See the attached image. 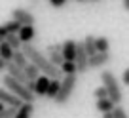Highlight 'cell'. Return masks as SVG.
Here are the masks:
<instances>
[{
  "label": "cell",
  "mask_w": 129,
  "mask_h": 118,
  "mask_svg": "<svg viewBox=\"0 0 129 118\" xmlns=\"http://www.w3.org/2000/svg\"><path fill=\"white\" fill-rule=\"evenodd\" d=\"M21 52H23V55L27 57L28 63H32V65L36 67L40 73H44L48 78H51V80H61V78H63L61 69H59V67H55V65H51L48 57H46L36 46H32V42L23 44V46H21Z\"/></svg>",
  "instance_id": "obj_1"
},
{
  "label": "cell",
  "mask_w": 129,
  "mask_h": 118,
  "mask_svg": "<svg viewBox=\"0 0 129 118\" xmlns=\"http://www.w3.org/2000/svg\"><path fill=\"white\" fill-rule=\"evenodd\" d=\"M101 82H103V88H105L106 93H108V99L114 105H120V103L123 101V93H121V88H120V84H118L114 73L112 70H103L101 73Z\"/></svg>",
  "instance_id": "obj_2"
},
{
  "label": "cell",
  "mask_w": 129,
  "mask_h": 118,
  "mask_svg": "<svg viewBox=\"0 0 129 118\" xmlns=\"http://www.w3.org/2000/svg\"><path fill=\"white\" fill-rule=\"evenodd\" d=\"M2 84H4V88L10 91V93H13L15 97H19L23 103H34V99H36V95L30 93V91L25 88V84H21L19 80L12 78L10 74H4V78H2Z\"/></svg>",
  "instance_id": "obj_3"
},
{
  "label": "cell",
  "mask_w": 129,
  "mask_h": 118,
  "mask_svg": "<svg viewBox=\"0 0 129 118\" xmlns=\"http://www.w3.org/2000/svg\"><path fill=\"white\" fill-rule=\"evenodd\" d=\"M76 82H78V74H70V76H63L59 82V91H57L55 95V105L59 107H64L67 103H69L70 95H72L74 88H76Z\"/></svg>",
  "instance_id": "obj_4"
},
{
  "label": "cell",
  "mask_w": 129,
  "mask_h": 118,
  "mask_svg": "<svg viewBox=\"0 0 129 118\" xmlns=\"http://www.w3.org/2000/svg\"><path fill=\"white\" fill-rule=\"evenodd\" d=\"M12 19L17 21V23L21 25V27H34V23H36V17H34V13L30 12V10L27 8H15L12 12Z\"/></svg>",
  "instance_id": "obj_5"
},
{
  "label": "cell",
  "mask_w": 129,
  "mask_h": 118,
  "mask_svg": "<svg viewBox=\"0 0 129 118\" xmlns=\"http://www.w3.org/2000/svg\"><path fill=\"white\" fill-rule=\"evenodd\" d=\"M87 53H85L84 46H82V42H76V55H74V65H76V73L78 74H84L89 70L87 67Z\"/></svg>",
  "instance_id": "obj_6"
},
{
  "label": "cell",
  "mask_w": 129,
  "mask_h": 118,
  "mask_svg": "<svg viewBox=\"0 0 129 118\" xmlns=\"http://www.w3.org/2000/svg\"><path fill=\"white\" fill-rule=\"evenodd\" d=\"M46 53H48V59H49V63H51V65L61 67V65L64 63L63 55H61V44H51V46H48V48H46Z\"/></svg>",
  "instance_id": "obj_7"
},
{
  "label": "cell",
  "mask_w": 129,
  "mask_h": 118,
  "mask_svg": "<svg viewBox=\"0 0 129 118\" xmlns=\"http://www.w3.org/2000/svg\"><path fill=\"white\" fill-rule=\"evenodd\" d=\"M110 63V53H95V55H91L87 59V67L89 69H103V67H106Z\"/></svg>",
  "instance_id": "obj_8"
},
{
  "label": "cell",
  "mask_w": 129,
  "mask_h": 118,
  "mask_svg": "<svg viewBox=\"0 0 129 118\" xmlns=\"http://www.w3.org/2000/svg\"><path fill=\"white\" fill-rule=\"evenodd\" d=\"M61 55L64 61H74L76 55V40H64L61 44Z\"/></svg>",
  "instance_id": "obj_9"
},
{
  "label": "cell",
  "mask_w": 129,
  "mask_h": 118,
  "mask_svg": "<svg viewBox=\"0 0 129 118\" xmlns=\"http://www.w3.org/2000/svg\"><path fill=\"white\" fill-rule=\"evenodd\" d=\"M0 103H4L6 107H17V109H19L23 101H21L19 97H15L13 93H10L6 88H0Z\"/></svg>",
  "instance_id": "obj_10"
},
{
  "label": "cell",
  "mask_w": 129,
  "mask_h": 118,
  "mask_svg": "<svg viewBox=\"0 0 129 118\" xmlns=\"http://www.w3.org/2000/svg\"><path fill=\"white\" fill-rule=\"evenodd\" d=\"M49 80H51V78H48L46 74H40V76L34 80V95H36V97H44V95H46L48 86H49Z\"/></svg>",
  "instance_id": "obj_11"
},
{
  "label": "cell",
  "mask_w": 129,
  "mask_h": 118,
  "mask_svg": "<svg viewBox=\"0 0 129 118\" xmlns=\"http://www.w3.org/2000/svg\"><path fill=\"white\" fill-rule=\"evenodd\" d=\"M6 70H8V74L12 78H15V80H19L21 84H25L27 82V76H25V73H23V69H19L17 65H13L12 61H8L6 63Z\"/></svg>",
  "instance_id": "obj_12"
},
{
  "label": "cell",
  "mask_w": 129,
  "mask_h": 118,
  "mask_svg": "<svg viewBox=\"0 0 129 118\" xmlns=\"http://www.w3.org/2000/svg\"><path fill=\"white\" fill-rule=\"evenodd\" d=\"M36 36V31H34V27H21L19 33H17V38L21 40V44H27V42H30L32 38Z\"/></svg>",
  "instance_id": "obj_13"
},
{
  "label": "cell",
  "mask_w": 129,
  "mask_h": 118,
  "mask_svg": "<svg viewBox=\"0 0 129 118\" xmlns=\"http://www.w3.org/2000/svg\"><path fill=\"white\" fill-rule=\"evenodd\" d=\"M32 112H34V103H21L13 118H30Z\"/></svg>",
  "instance_id": "obj_14"
},
{
  "label": "cell",
  "mask_w": 129,
  "mask_h": 118,
  "mask_svg": "<svg viewBox=\"0 0 129 118\" xmlns=\"http://www.w3.org/2000/svg\"><path fill=\"white\" fill-rule=\"evenodd\" d=\"M82 46H84L87 57H91V55H95V53H97V50H95V36H93V34H87V36L82 40Z\"/></svg>",
  "instance_id": "obj_15"
},
{
  "label": "cell",
  "mask_w": 129,
  "mask_h": 118,
  "mask_svg": "<svg viewBox=\"0 0 129 118\" xmlns=\"http://www.w3.org/2000/svg\"><path fill=\"white\" fill-rule=\"evenodd\" d=\"M95 50L97 53H106L110 50V40L106 36H95Z\"/></svg>",
  "instance_id": "obj_16"
},
{
  "label": "cell",
  "mask_w": 129,
  "mask_h": 118,
  "mask_svg": "<svg viewBox=\"0 0 129 118\" xmlns=\"http://www.w3.org/2000/svg\"><path fill=\"white\" fill-rule=\"evenodd\" d=\"M114 107H116V105H114L110 99H99V101L95 103V109L99 110V112H103V114H105V112H112Z\"/></svg>",
  "instance_id": "obj_17"
},
{
  "label": "cell",
  "mask_w": 129,
  "mask_h": 118,
  "mask_svg": "<svg viewBox=\"0 0 129 118\" xmlns=\"http://www.w3.org/2000/svg\"><path fill=\"white\" fill-rule=\"evenodd\" d=\"M12 63H13V65H17V67H19V69H25V67L28 65L27 57L23 55V52H21V50H17V52H13V55H12Z\"/></svg>",
  "instance_id": "obj_18"
},
{
  "label": "cell",
  "mask_w": 129,
  "mask_h": 118,
  "mask_svg": "<svg viewBox=\"0 0 129 118\" xmlns=\"http://www.w3.org/2000/svg\"><path fill=\"white\" fill-rule=\"evenodd\" d=\"M12 55H13V50L2 40L0 42V59H4V61L8 63V61H12Z\"/></svg>",
  "instance_id": "obj_19"
},
{
  "label": "cell",
  "mask_w": 129,
  "mask_h": 118,
  "mask_svg": "<svg viewBox=\"0 0 129 118\" xmlns=\"http://www.w3.org/2000/svg\"><path fill=\"white\" fill-rule=\"evenodd\" d=\"M2 29L6 31V34H17L19 33V29H21V25L17 23V21H6V23H2Z\"/></svg>",
  "instance_id": "obj_20"
},
{
  "label": "cell",
  "mask_w": 129,
  "mask_h": 118,
  "mask_svg": "<svg viewBox=\"0 0 129 118\" xmlns=\"http://www.w3.org/2000/svg\"><path fill=\"white\" fill-rule=\"evenodd\" d=\"M4 42H6V44H8L10 48L13 50V52H17V50H21V46H23V44H21V40H19V38H17V34H8V36L4 38Z\"/></svg>",
  "instance_id": "obj_21"
},
{
  "label": "cell",
  "mask_w": 129,
  "mask_h": 118,
  "mask_svg": "<svg viewBox=\"0 0 129 118\" xmlns=\"http://www.w3.org/2000/svg\"><path fill=\"white\" fill-rule=\"evenodd\" d=\"M23 73H25V76H27V80H36V78L40 76V70H38L36 67L32 65V63H28V65L25 67Z\"/></svg>",
  "instance_id": "obj_22"
},
{
  "label": "cell",
  "mask_w": 129,
  "mask_h": 118,
  "mask_svg": "<svg viewBox=\"0 0 129 118\" xmlns=\"http://www.w3.org/2000/svg\"><path fill=\"white\" fill-rule=\"evenodd\" d=\"M61 73H63V76H70V74H78L76 73V65H74V61H64L63 65L59 67Z\"/></svg>",
  "instance_id": "obj_23"
},
{
  "label": "cell",
  "mask_w": 129,
  "mask_h": 118,
  "mask_svg": "<svg viewBox=\"0 0 129 118\" xmlns=\"http://www.w3.org/2000/svg\"><path fill=\"white\" fill-rule=\"evenodd\" d=\"M59 82L61 80H49V86H48V91H46V97H49L53 101L57 95V91H59Z\"/></svg>",
  "instance_id": "obj_24"
},
{
  "label": "cell",
  "mask_w": 129,
  "mask_h": 118,
  "mask_svg": "<svg viewBox=\"0 0 129 118\" xmlns=\"http://www.w3.org/2000/svg\"><path fill=\"white\" fill-rule=\"evenodd\" d=\"M17 112V107H4V110L0 112V118H13Z\"/></svg>",
  "instance_id": "obj_25"
},
{
  "label": "cell",
  "mask_w": 129,
  "mask_h": 118,
  "mask_svg": "<svg viewBox=\"0 0 129 118\" xmlns=\"http://www.w3.org/2000/svg\"><path fill=\"white\" fill-rule=\"evenodd\" d=\"M93 95H95V99L99 101V99H108V93H106V90L103 88V86H99V88H95V91H93Z\"/></svg>",
  "instance_id": "obj_26"
},
{
  "label": "cell",
  "mask_w": 129,
  "mask_h": 118,
  "mask_svg": "<svg viewBox=\"0 0 129 118\" xmlns=\"http://www.w3.org/2000/svg\"><path fill=\"white\" fill-rule=\"evenodd\" d=\"M112 114H114V118H129V116H127V112H125V110L121 109L120 105H116V107H114Z\"/></svg>",
  "instance_id": "obj_27"
},
{
  "label": "cell",
  "mask_w": 129,
  "mask_h": 118,
  "mask_svg": "<svg viewBox=\"0 0 129 118\" xmlns=\"http://www.w3.org/2000/svg\"><path fill=\"white\" fill-rule=\"evenodd\" d=\"M49 4H51L53 8H63V6L67 4V0H49Z\"/></svg>",
  "instance_id": "obj_28"
},
{
  "label": "cell",
  "mask_w": 129,
  "mask_h": 118,
  "mask_svg": "<svg viewBox=\"0 0 129 118\" xmlns=\"http://www.w3.org/2000/svg\"><path fill=\"white\" fill-rule=\"evenodd\" d=\"M121 82H123L125 86H129V67L123 70V74H121Z\"/></svg>",
  "instance_id": "obj_29"
},
{
  "label": "cell",
  "mask_w": 129,
  "mask_h": 118,
  "mask_svg": "<svg viewBox=\"0 0 129 118\" xmlns=\"http://www.w3.org/2000/svg\"><path fill=\"white\" fill-rule=\"evenodd\" d=\"M2 70H6V61L4 59H0V73H2Z\"/></svg>",
  "instance_id": "obj_30"
},
{
  "label": "cell",
  "mask_w": 129,
  "mask_h": 118,
  "mask_svg": "<svg viewBox=\"0 0 129 118\" xmlns=\"http://www.w3.org/2000/svg\"><path fill=\"white\" fill-rule=\"evenodd\" d=\"M123 8H125V10L129 12V0H123Z\"/></svg>",
  "instance_id": "obj_31"
},
{
  "label": "cell",
  "mask_w": 129,
  "mask_h": 118,
  "mask_svg": "<svg viewBox=\"0 0 129 118\" xmlns=\"http://www.w3.org/2000/svg\"><path fill=\"white\" fill-rule=\"evenodd\" d=\"M4 107H6L4 103H0V112H2V110H4Z\"/></svg>",
  "instance_id": "obj_32"
},
{
  "label": "cell",
  "mask_w": 129,
  "mask_h": 118,
  "mask_svg": "<svg viewBox=\"0 0 129 118\" xmlns=\"http://www.w3.org/2000/svg\"><path fill=\"white\" fill-rule=\"evenodd\" d=\"M78 2H84V0H78Z\"/></svg>",
  "instance_id": "obj_33"
},
{
  "label": "cell",
  "mask_w": 129,
  "mask_h": 118,
  "mask_svg": "<svg viewBox=\"0 0 129 118\" xmlns=\"http://www.w3.org/2000/svg\"><path fill=\"white\" fill-rule=\"evenodd\" d=\"M91 2H97V0H91Z\"/></svg>",
  "instance_id": "obj_34"
},
{
  "label": "cell",
  "mask_w": 129,
  "mask_h": 118,
  "mask_svg": "<svg viewBox=\"0 0 129 118\" xmlns=\"http://www.w3.org/2000/svg\"><path fill=\"white\" fill-rule=\"evenodd\" d=\"M0 42H2V40H0Z\"/></svg>",
  "instance_id": "obj_35"
}]
</instances>
